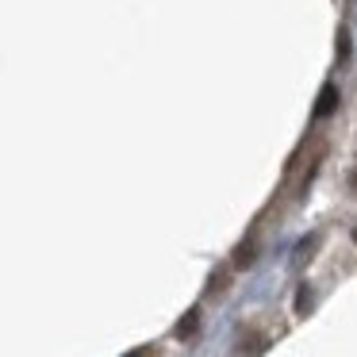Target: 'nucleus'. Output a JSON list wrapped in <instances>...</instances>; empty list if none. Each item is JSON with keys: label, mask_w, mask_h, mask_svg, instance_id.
<instances>
[{"label": "nucleus", "mask_w": 357, "mask_h": 357, "mask_svg": "<svg viewBox=\"0 0 357 357\" xmlns=\"http://www.w3.org/2000/svg\"><path fill=\"white\" fill-rule=\"evenodd\" d=\"M334 108H338V85H326L323 96L315 100V119H326Z\"/></svg>", "instance_id": "obj_1"}, {"label": "nucleus", "mask_w": 357, "mask_h": 357, "mask_svg": "<svg viewBox=\"0 0 357 357\" xmlns=\"http://www.w3.org/2000/svg\"><path fill=\"white\" fill-rule=\"evenodd\" d=\"M254 257H257V242L246 238L238 250H234V269H246V265H254Z\"/></svg>", "instance_id": "obj_2"}, {"label": "nucleus", "mask_w": 357, "mask_h": 357, "mask_svg": "<svg viewBox=\"0 0 357 357\" xmlns=\"http://www.w3.org/2000/svg\"><path fill=\"white\" fill-rule=\"evenodd\" d=\"M196 326H200V311H188V315L177 323V338H192Z\"/></svg>", "instance_id": "obj_3"}, {"label": "nucleus", "mask_w": 357, "mask_h": 357, "mask_svg": "<svg viewBox=\"0 0 357 357\" xmlns=\"http://www.w3.org/2000/svg\"><path fill=\"white\" fill-rule=\"evenodd\" d=\"M307 307H311V288L300 284V292H296V311H300V315H307Z\"/></svg>", "instance_id": "obj_4"}, {"label": "nucleus", "mask_w": 357, "mask_h": 357, "mask_svg": "<svg viewBox=\"0 0 357 357\" xmlns=\"http://www.w3.org/2000/svg\"><path fill=\"white\" fill-rule=\"evenodd\" d=\"M346 58H349V35L338 31V62H346Z\"/></svg>", "instance_id": "obj_5"}, {"label": "nucleus", "mask_w": 357, "mask_h": 357, "mask_svg": "<svg viewBox=\"0 0 357 357\" xmlns=\"http://www.w3.org/2000/svg\"><path fill=\"white\" fill-rule=\"evenodd\" d=\"M219 288H227V273L219 269V277H211V292H219Z\"/></svg>", "instance_id": "obj_6"}, {"label": "nucleus", "mask_w": 357, "mask_h": 357, "mask_svg": "<svg viewBox=\"0 0 357 357\" xmlns=\"http://www.w3.org/2000/svg\"><path fill=\"white\" fill-rule=\"evenodd\" d=\"M349 188H354V192H357V169L349 173Z\"/></svg>", "instance_id": "obj_7"}, {"label": "nucleus", "mask_w": 357, "mask_h": 357, "mask_svg": "<svg viewBox=\"0 0 357 357\" xmlns=\"http://www.w3.org/2000/svg\"><path fill=\"white\" fill-rule=\"evenodd\" d=\"M146 354H150V349H135V354H131V357H146Z\"/></svg>", "instance_id": "obj_8"}, {"label": "nucleus", "mask_w": 357, "mask_h": 357, "mask_svg": "<svg viewBox=\"0 0 357 357\" xmlns=\"http://www.w3.org/2000/svg\"><path fill=\"white\" fill-rule=\"evenodd\" d=\"M354 242H357V231H354Z\"/></svg>", "instance_id": "obj_9"}]
</instances>
